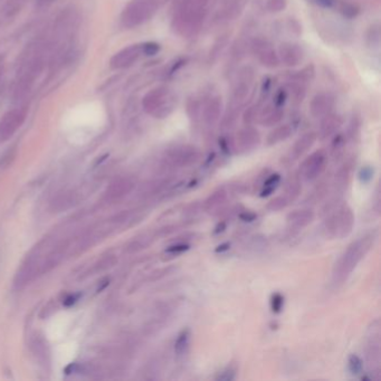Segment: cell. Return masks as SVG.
I'll return each mask as SVG.
<instances>
[{
  "instance_id": "6da1fadb",
  "label": "cell",
  "mask_w": 381,
  "mask_h": 381,
  "mask_svg": "<svg viewBox=\"0 0 381 381\" xmlns=\"http://www.w3.org/2000/svg\"><path fill=\"white\" fill-rule=\"evenodd\" d=\"M374 243L375 235L368 234L350 244L333 267V282L336 284H341L346 281L353 269L369 253Z\"/></svg>"
},
{
  "instance_id": "7a4b0ae2",
  "label": "cell",
  "mask_w": 381,
  "mask_h": 381,
  "mask_svg": "<svg viewBox=\"0 0 381 381\" xmlns=\"http://www.w3.org/2000/svg\"><path fill=\"white\" fill-rule=\"evenodd\" d=\"M354 226V215L352 209L346 204H342L329 212L323 224L325 236L331 239H342L348 237Z\"/></svg>"
},
{
  "instance_id": "3957f363",
  "label": "cell",
  "mask_w": 381,
  "mask_h": 381,
  "mask_svg": "<svg viewBox=\"0 0 381 381\" xmlns=\"http://www.w3.org/2000/svg\"><path fill=\"white\" fill-rule=\"evenodd\" d=\"M206 0H183V3L174 17V24L178 33L182 35H191L198 29L201 20H204L206 11Z\"/></svg>"
},
{
  "instance_id": "277c9868",
  "label": "cell",
  "mask_w": 381,
  "mask_h": 381,
  "mask_svg": "<svg viewBox=\"0 0 381 381\" xmlns=\"http://www.w3.org/2000/svg\"><path fill=\"white\" fill-rule=\"evenodd\" d=\"M175 98L167 87H157L143 98V108L148 113L158 118H165L172 112Z\"/></svg>"
},
{
  "instance_id": "5b68a950",
  "label": "cell",
  "mask_w": 381,
  "mask_h": 381,
  "mask_svg": "<svg viewBox=\"0 0 381 381\" xmlns=\"http://www.w3.org/2000/svg\"><path fill=\"white\" fill-rule=\"evenodd\" d=\"M157 9L156 0H133L124 9L121 20L124 26L132 28L147 21Z\"/></svg>"
},
{
  "instance_id": "8992f818",
  "label": "cell",
  "mask_w": 381,
  "mask_h": 381,
  "mask_svg": "<svg viewBox=\"0 0 381 381\" xmlns=\"http://www.w3.org/2000/svg\"><path fill=\"white\" fill-rule=\"evenodd\" d=\"M328 155L324 150H318L302 162L298 174L304 181L312 182L318 179L325 169Z\"/></svg>"
},
{
  "instance_id": "52a82bcc",
  "label": "cell",
  "mask_w": 381,
  "mask_h": 381,
  "mask_svg": "<svg viewBox=\"0 0 381 381\" xmlns=\"http://www.w3.org/2000/svg\"><path fill=\"white\" fill-rule=\"evenodd\" d=\"M200 158L199 150L190 145L186 147H179L169 152V156L167 158V162L173 168H185L195 165Z\"/></svg>"
},
{
  "instance_id": "ba28073f",
  "label": "cell",
  "mask_w": 381,
  "mask_h": 381,
  "mask_svg": "<svg viewBox=\"0 0 381 381\" xmlns=\"http://www.w3.org/2000/svg\"><path fill=\"white\" fill-rule=\"evenodd\" d=\"M26 118L24 109H15L7 112L0 120V142H5L18 130Z\"/></svg>"
},
{
  "instance_id": "9c48e42d",
  "label": "cell",
  "mask_w": 381,
  "mask_h": 381,
  "mask_svg": "<svg viewBox=\"0 0 381 381\" xmlns=\"http://www.w3.org/2000/svg\"><path fill=\"white\" fill-rule=\"evenodd\" d=\"M142 54V45H132L120 50L111 59V67L115 70L131 66Z\"/></svg>"
},
{
  "instance_id": "30bf717a",
  "label": "cell",
  "mask_w": 381,
  "mask_h": 381,
  "mask_svg": "<svg viewBox=\"0 0 381 381\" xmlns=\"http://www.w3.org/2000/svg\"><path fill=\"white\" fill-rule=\"evenodd\" d=\"M260 142V136L257 130L253 127H245L237 133L236 145L239 152H248L257 148Z\"/></svg>"
},
{
  "instance_id": "8fae6325",
  "label": "cell",
  "mask_w": 381,
  "mask_h": 381,
  "mask_svg": "<svg viewBox=\"0 0 381 381\" xmlns=\"http://www.w3.org/2000/svg\"><path fill=\"white\" fill-rule=\"evenodd\" d=\"M353 172V162L352 161H346L342 165L338 172L335 175V180H333V187H335V191L337 196H341L344 194V191L348 188L349 183L352 178Z\"/></svg>"
},
{
  "instance_id": "7c38bea8",
  "label": "cell",
  "mask_w": 381,
  "mask_h": 381,
  "mask_svg": "<svg viewBox=\"0 0 381 381\" xmlns=\"http://www.w3.org/2000/svg\"><path fill=\"white\" fill-rule=\"evenodd\" d=\"M367 346V360L375 372L380 370V333L378 328L374 329Z\"/></svg>"
},
{
  "instance_id": "4fadbf2b",
  "label": "cell",
  "mask_w": 381,
  "mask_h": 381,
  "mask_svg": "<svg viewBox=\"0 0 381 381\" xmlns=\"http://www.w3.org/2000/svg\"><path fill=\"white\" fill-rule=\"evenodd\" d=\"M286 220L291 228L302 229L314 220V212L310 208L297 209V211L290 212L286 217Z\"/></svg>"
},
{
  "instance_id": "5bb4252c",
  "label": "cell",
  "mask_w": 381,
  "mask_h": 381,
  "mask_svg": "<svg viewBox=\"0 0 381 381\" xmlns=\"http://www.w3.org/2000/svg\"><path fill=\"white\" fill-rule=\"evenodd\" d=\"M316 138H318V135H316L314 132H309V133L303 134L301 138L294 143L293 147L291 148L290 160L294 161L299 159L304 153L309 151L312 148V145H313L316 141Z\"/></svg>"
},
{
  "instance_id": "9a60e30c",
  "label": "cell",
  "mask_w": 381,
  "mask_h": 381,
  "mask_svg": "<svg viewBox=\"0 0 381 381\" xmlns=\"http://www.w3.org/2000/svg\"><path fill=\"white\" fill-rule=\"evenodd\" d=\"M333 98L329 94H319L316 95L311 103V113L313 117H325L333 108Z\"/></svg>"
},
{
  "instance_id": "2e32d148",
  "label": "cell",
  "mask_w": 381,
  "mask_h": 381,
  "mask_svg": "<svg viewBox=\"0 0 381 381\" xmlns=\"http://www.w3.org/2000/svg\"><path fill=\"white\" fill-rule=\"evenodd\" d=\"M227 198H228V192H227L226 188L221 187L216 191H213L212 194L204 201L203 209L209 213L219 211V208H221L225 205Z\"/></svg>"
},
{
  "instance_id": "e0dca14e",
  "label": "cell",
  "mask_w": 381,
  "mask_h": 381,
  "mask_svg": "<svg viewBox=\"0 0 381 381\" xmlns=\"http://www.w3.org/2000/svg\"><path fill=\"white\" fill-rule=\"evenodd\" d=\"M281 57L286 65H297L303 59L302 48L295 44H285L281 47Z\"/></svg>"
},
{
  "instance_id": "ac0fdd59",
  "label": "cell",
  "mask_w": 381,
  "mask_h": 381,
  "mask_svg": "<svg viewBox=\"0 0 381 381\" xmlns=\"http://www.w3.org/2000/svg\"><path fill=\"white\" fill-rule=\"evenodd\" d=\"M302 191V178L298 172L291 173L285 180L284 192L289 201H293L297 198Z\"/></svg>"
},
{
  "instance_id": "d6986e66",
  "label": "cell",
  "mask_w": 381,
  "mask_h": 381,
  "mask_svg": "<svg viewBox=\"0 0 381 381\" xmlns=\"http://www.w3.org/2000/svg\"><path fill=\"white\" fill-rule=\"evenodd\" d=\"M342 124V120L338 115L327 114L321 122L319 136L321 139H327L339 129Z\"/></svg>"
},
{
  "instance_id": "ffe728a7",
  "label": "cell",
  "mask_w": 381,
  "mask_h": 381,
  "mask_svg": "<svg viewBox=\"0 0 381 381\" xmlns=\"http://www.w3.org/2000/svg\"><path fill=\"white\" fill-rule=\"evenodd\" d=\"M134 187V182L131 180L129 178H122L119 179V180L112 183V186L110 187V189L108 190V196L112 199H117L120 198V197H123L124 195L129 194V192L133 189Z\"/></svg>"
},
{
  "instance_id": "44dd1931",
  "label": "cell",
  "mask_w": 381,
  "mask_h": 381,
  "mask_svg": "<svg viewBox=\"0 0 381 381\" xmlns=\"http://www.w3.org/2000/svg\"><path fill=\"white\" fill-rule=\"evenodd\" d=\"M291 134H292V127L290 126L278 127L268 134L266 139V143L267 145L277 144L282 142V141H285L286 139H289Z\"/></svg>"
},
{
  "instance_id": "7402d4cb",
  "label": "cell",
  "mask_w": 381,
  "mask_h": 381,
  "mask_svg": "<svg viewBox=\"0 0 381 381\" xmlns=\"http://www.w3.org/2000/svg\"><path fill=\"white\" fill-rule=\"evenodd\" d=\"M189 341H190V330L189 329L181 330L174 342V353L177 355H182L185 353L188 345H189Z\"/></svg>"
},
{
  "instance_id": "603a6c76",
  "label": "cell",
  "mask_w": 381,
  "mask_h": 381,
  "mask_svg": "<svg viewBox=\"0 0 381 381\" xmlns=\"http://www.w3.org/2000/svg\"><path fill=\"white\" fill-rule=\"evenodd\" d=\"M281 181V175L278 173H273L265 179L264 181V188L260 191V197H267L275 190L278 183Z\"/></svg>"
},
{
  "instance_id": "cb8c5ba5",
  "label": "cell",
  "mask_w": 381,
  "mask_h": 381,
  "mask_svg": "<svg viewBox=\"0 0 381 381\" xmlns=\"http://www.w3.org/2000/svg\"><path fill=\"white\" fill-rule=\"evenodd\" d=\"M219 109L220 105L218 103V101H212V103L207 106L206 111H205V121L208 124L215 123L218 118H219Z\"/></svg>"
},
{
  "instance_id": "d4e9b609",
  "label": "cell",
  "mask_w": 381,
  "mask_h": 381,
  "mask_svg": "<svg viewBox=\"0 0 381 381\" xmlns=\"http://www.w3.org/2000/svg\"><path fill=\"white\" fill-rule=\"evenodd\" d=\"M348 369L351 374L354 376L362 374V370H363L362 359L357 354H350L348 358Z\"/></svg>"
},
{
  "instance_id": "484cf974",
  "label": "cell",
  "mask_w": 381,
  "mask_h": 381,
  "mask_svg": "<svg viewBox=\"0 0 381 381\" xmlns=\"http://www.w3.org/2000/svg\"><path fill=\"white\" fill-rule=\"evenodd\" d=\"M290 204L289 199L285 196H277L275 198L271 199L266 205V209L269 212H278L288 207Z\"/></svg>"
},
{
  "instance_id": "4316f807",
  "label": "cell",
  "mask_w": 381,
  "mask_h": 381,
  "mask_svg": "<svg viewBox=\"0 0 381 381\" xmlns=\"http://www.w3.org/2000/svg\"><path fill=\"white\" fill-rule=\"evenodd\" d=\"M260 62L263 63V65H266L268 67H275L278 64V59L275 52H273L271 48H265L262 55H260Z\"/></svg>"
},
{
  "instance_id": "83f0119b",
  "label": "cell",
  "mask_w": 381,
  "mask_h": 381,
  "mask_svg": "<svg viewBox=\"0 0 381 381\" xmlns=\"http://www.w3.org/2000/svg\"><path fill=\"white\" fill-rule=\"evenodd\" d=\"M282 117H283V112L280 110V108H277V110L272 111V112H269L267 115H265L262 120V124L267 127L275 126V124L281 121Z\"/></svg>"
},
{
  "instance_id": "f1b7e54d",
  "label": "cell",
  "mask_w": 381,
  "mask_h": 381,
  "mask_svg": "<svg viewBox=\"0 0 381 381\" xmlns=\"http://www.w3.org/2000/svg\"><path fill=\"white\" fill-rule=\"evenodd\" d=\"M327 185H328V183L322 182V183H320L318 187L314 188L313 191H312V194L309 197L310 200L312 201V204H316V203H319L320 200H322V198L325 196V194H327V192H328Z\"/></svg>"
},
{
  "instance_id": "f546056e",
  "label": "cell",
  "mask_w": 381,
  "mask_h": 381,
  "mask_svg": "<svg viewBox=\"0 0 381 381\" xmlns=\"http://www.w3.org/2000/svg\"><path fill=\"white\" fill-rule=\"evenodd\" d=\"M284 306V297L280 293H274L271 297V307L274 313H280Z\"/></svg>"
},
{
  "instance_id": "4dcf8cb0",
  "label": "cell",
  "mask_w": 381,
  "mask_h": 381,
  "mask_svg": "<svg viewBox=\"0 0 381 381\" xmlns=\"http://www.w3.org/2000/svg\"><path fill=\"white\" fill-rule=\"evenodd\" d=\"M375 174V170L371 166H366L363 168L360 169L359 171V179H360L361 182H369L372 178H374Z\"/></svg>"
},
{
  "instance_id": "1f68e13d",
  "label": "cell",
  "mask_w": 381,
  "mask_h": 381,
  "mask_svg": "<svg viewBox=\"0 0 381 381\" xmlns=\"http://www.w3.org/2000/svg\"><path fill=\"white\" fill-rule=\"evenodd\" d=\"M159 50L160 46L159 44H157V42H149L142 45V54L147 55V56H153V55H156Z\"/></svg>"
},
{
  "instance_id": "d6a6232c",
  "label": "cell",
  "mask_w": 381,
  "mask_h": 381,
  "mask_svg": "<svg viewBox=\"0 0 381 381\" xmlns=\"http://www.w3.org/2000/svg\"><path fill=\"white\" fill-rule=\"evenodd\" d=\"M236 377V369L233 367H227L224 371H221V374L218 375L216 380L220 381H232Z\"/></svg>"
},
{
  "instance_id": "836d02e7",
  "label": "cell",
  "mask_w": 381,
  "mask_h": 381,
  "mask_svg": "<svg viewBox=\"0 0 381 381\" xmlns=\"http://www.w3.org/2000/svg\"><path fill=\"white\" fill-rule=\"evenodd\" d=\"M343 145H344L343 136L342 135L336 136V139L332 143V155L335 157H339L342 152V149H343Z\"/></svg>"
},
{
  "instance_id": "e575fe53",
  "label": "cell",
  "mask_w": 381,
  "mask_h": 381,
  "mask_svg": "<svg viewBox=\"0 0 381 381\" xmlns=\"http://www.w3.org/2000/svg\"><path fill=\"white\" fill-rule=\"evenodd\" d=\"M286 0H267V8L271 11H282L286 7Z\"/></svg>"
},
{
  "instance_id": "d590c367",
  "label": "cell",
  "mask_w": 381,
  "mask_h": 381,
  "mask_svg": "<svg viewBox=\"0 0 381 381\" xmlns=\"http://www.w3.org/2000/svg\"><path fill=\"white\" fill-rule=\"evenodd\" d=\"M189 250V245L188 244H175V245L170 246L168 250L166 252L169 253V254H180V253H183Z\"/></svg>"
},
{
  "instance_id": "8d00e7d4",
  "label": "cell",
  "mask_w": 381,
  "mask_h": 381,
  "mask_svg": "<svg viewBox=\"0 0 381 381\" xmlns=\"http://www.w3.org/2000/svg\"><path fill=\"white\" fill-rule=\"evenodd\" d=\"M256 213L254 212H243L242 213H239V218L243 221H247V222H251V221H254L256 219Z\"/></svg>"
},
{
  "instance_id": "74e56055",
  "label": "cell",
  "mask_w": 381,
  "mask_h": 381,
  "mask_svg": "<svg viewBox=\"0 0 381 381\" xmlns=\"http://www.w3.org/2000/svg\"><path fill=\"white\" fill-rule=\"evenodd\" d=\"M313 2L323 8H331L335 6L336 0H313Z\"/></svg>"
},
{
  "instance_id": "f35d334b",
  "label": "cell",
  "mask_w": 381,
  "mask_h": 381,
  "mask_svg": "<svg viewBox=\"0 0 381 381\" xmlns=\"http://www.w3.org/2000/svg\"><path fill=\"white\" fill-rule=\"evenodd\" d=\"M285 98H286V94L284 91L278 92V94L276 95V98H275V105L277 106V108H281V106L284 104Z\"/></svg>"
},
{
  "instance_id": "ab89813d",
  "label": "cell",
  "mask_w": 381,
  "mask_h": 381,
  "mask_svg": "<svg viewBox=\"0 0 381 381\" xmlns=\"http://www.w3.org/2000/svg\"><path fill=\"white\" fill-rule=\"evenodd\" d=\"M80 297V294H75V295H70V296L65 298V301H64V304H65L66 306H71L74 304L76 301H78Z\"/></svg>"
},
{
  "instance_id": "60d3db41",
  "label": "cell",
  "mask_w": 381,
  "mask_h": 381,
  "mask_svg": "<svg viewBox=\"0 0 381 381\" xmlns=\"http://www.w3.org/2000/svg\"><path fill=\"white\" fill-rule=\"evenodd\" d=\"M219 143H220V147L222 149V151H224L225 153H229V145H228V142H227V140L221 139Z\"/></svg>"
},
{
  "instance_id": "b9f144b4",
  "label": "cell",
  "mask_w": 381,
  "mask_h": 381,
  "mask_svg": "<svg viewBox=\"0 0 381 381\" xmlns=\"http://www.w3.org/2000/svg\"><path fill=\"white\" fill-rule=\"evenodd\" d=\"M229 247H230V245H229V243H225V244H221V245H219V246H218V247L216 248V250H215V252H216V253H221V252H225V251H228V250H229Z\"/></svg>"
},
{
  "instance_id": "7bdbcfd3",
  "label": "cell",
  "mask_w": 381,
  "mask_h": 381,
  "mask_svg": "<svg viewBox=\"0 0 381 381\" xmlns=\"http://www.w3.org/2000/svg\"><path fill=\"white\" fill-rule=\"evenodd\" d=\"M226 228V222H220V224H218L217 227L215 228V234H219V233H222Z\"/></svg>"
},
{
  "instance_id": "ee69618b",
  "label": "cell",
  "mask_w": 381,
  "mask_h": 381,
  "mask_svg": "<svg viewBox=\"0 0 381 381\" xmlns=\"http://www.w3.org/2000/svg\"><path fill=\"white\" fill-rule=\"evenodd\" d=\"M52 1H54V0H37V3L38 6H46Z\"/></svg>"
}]
</instances>
